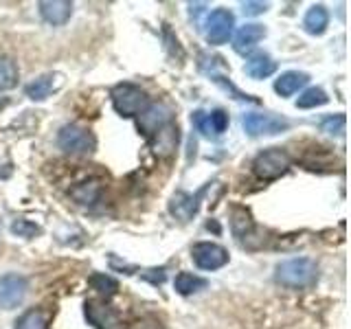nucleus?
<instances>
[{
    "mask_svg": "<svg viewBox=\"0 0 351 329\" xmlns=\"http://www.w3.org/2000/svg\"><path fill=\"white\" fill-rule=\"evenodd\" d=\"M193 125L202 132V134L211 136L213 134V125H211V117H208L206 112H202V110H197V112H193Z\"/></svg>",
    "mask_w": 351,
    "mask_h": 329,
    "instance_id": "obj_27",
    "label": "nucleus"
},
{
    "mask_svg": "<svg viewBox=\"0 0 351 329\" xmlns=\"http://www.w3.org/2000/svg\"><path fill=\"white\" fill-rule=\"evenodd\" d=\"M277 279L285 288H307L316 281V263L312 259H288L277 266L274 272Z\"/></svg>",
    "mask_w": 351,
    "mask_h": 329,
    "instance_id": "obj_1",
    "label": "nucleus"
},
{
    "mask_svg": "<svg viewBox=\"0 0 351 329\" xmlns=\"http://www.w3.org/2000/svg\"><path fill=\"white\" fill-rule=\"evenodd\" d=\"M169 121V110L165 106H147L143 112L138 114V127L145 132L147 136L156 134L158 130H162L165 125H167Z\"/></svg>",
    "mask_w": 351,
    "mask_h": 329,
    "instance_id": "obj_9",
    "label": "nucleus"
},
{
    "mask_svg": "<svg viewBox=\"0 0 351 329\" xmlns=\"http://www.w3.org/2000/svg\"><path fill=\"white\" fill-rule=\"evenodd\" d=\"M288 167H290V156L283 149H277V147L261 151L255 158V162H252V171H255V175L261 180L279 178V175H283L285 171H288Z\"/></svg>",
    "mask_w": 351,
    "mask_h": 329,
    "instance_id": "obj_3",
    "label": "nucleus"
},
{
    "mask_svg": "<svg viewBox=\"0 0 351 329\" xmlns=\"http://www.w3.org/2000/svg\"><path fill=\"white\" fill-rule=\"evenodd\" d=\"M58 145L69 154H90L97 141L90 132L80 125H64L58 134Z\"/></svg>",
    "mask_w": 351,
    "mask_h": 329,
    "instance_id": "obj_4",
    "label": "nucleus"
},
{
    "mask_svg": "<svg viewBox=\"0 0 351 329\" xmlns=\"http://www.w3.org/2000/svg\"><path fill=\"white\" fill-rule=\"evenodd\" d=\"M156 151L160 149V154H169L176 147V141H178V130H173V125H165L156 132Z\"/></svg>",
    "mask_w": 351,
    "mask_h": 329,
    "instance_id": "obj_22",
    "label": "nucleus"
},
{
    "mask_svg": "<svg viewBox=\"0 0 351 329\" xmlns=\"http://www.w3.org/2000/svg\"><path fill=\"white\" fill-rule=\"evenodd\" d=\"M246 75H250L252 80H266L274 71H277V64L272 62L270 55L266 53H255L252 58L246 62Z\"/></svg>",
    "mask_w": 351,
    "mask_h": 329,
    "instance_id": "obj_13",
    "label": "nucleus"
},
{
    "mask_svg": "<svg viewBox=\"0 0 351 329\" xmlns=\"http://www.w3.org/2000/svg\"><path fill=\"white\" fill-rule=\"evenodd\" d=\"M112 103H114V110L119 114L123 117H134V114H141L143 110L149 106V99L147 95L141 90L138 86L134 84H119L112 88Z\"/></svg>",
    "mask_w": 351,
    "mask_h": 329,
    "instance_id": "obj_2",
    "label": "nucleus"
},
{
    "mask_svg": "<svg viewBox=\"0 0 351 329\" xmlns=\"http://www.w3.org/2000/svg\"><path fill=\"white\" fill-rule=\"evenodd\" d=\"M18 82V66L14 60L0 58V90H9Z\"/></svg>",
    "mask_w": 351,
    "mask_h": 329,
    "instance_id": "obj_19",
    "label": "nucleus"
},
{
    "mask_svg": "<svg viewBox=\"0 0 351 329\" xmlns=\"http://www.w3.org/2000/svg\"><path fill=\"white\" fill-rule=\"evenodd\" d=\"M16 329H47V316L40 310H29L27 314L20 316Z\"/></svg>",
    "mask_w": 351,
    "mask_h": 329,
    "instance_id": "obj_23",
    "label": "nucleus"
},
{
    "mask_svg": "<svg viewBox=\"0 0 351 329\" xmlns=\"http://www.w3.org/2000/svg\"><path fill=\"white\" fill-rule=\"evenodd\" d=\"M173 288L178 294L186 296V294L204 290L206 288V279L195 277V274H191V272H180L178 277H176V281H173Z\"/></svg>",
    "mask_w": 351,
    "mask_h": 329,
    "instance_id": "obj_17",
    "label": "nucleus"
},
{
    "mask_svg": "<svg viewBox=\"0 0 351 329\" xmlns=\"http://www.w3.org/2000/svg\"><path fill=\"white\" fill-rule=\"evenodd\" d=\"M241 125L248 132L250 136H261V134H279V132L288 130L290 123L281 117H274V114H257V112H250L241 119Z\"/></svg>",
    "mask_w": 351,
    "mask_h": 329,
    "instance_id": "obj_6",
    "label": "nucleus"
},
{
    "mask_svg": "<svg viewBox=\"0 0 351 329\" xmlns=\"http://www.w3.org/2000/svg\"><path fill=\"white\" fill-rule=\"evenodd\" d=\"M51 90H53V77L42 75L40 80L27 86V97L33 99V101H42V99H47L51 95Z\"/></svg>",
    "mask_w": 351,
    "mask_h": 329,
    "instance_id": "obj_20",
    "label": "nucleus"
},
{
    "mask_svg": "<svg viewBox=\"0 0 351 329\" xmlns=\"http://www.w3.org/2000/svg\"><path fill=\"white\" fill-rule=\"evenodd\" d=\"M327 95L321 88H307V90L296 99V108H316V106H325L327 103Z\"/></svg>",
    "mask_w": 351,
    "mask_h": 329,
    "instance_id": "obj_21",
    "label": "nucleus"
},
{
    "mask_svg": "<svg viewBox=\"0 0 351 329\" xmlns=\"http://www.w3.org/2000/svg\"><path fill=\"white\" fill-rule=\"evenodd\" d=\"M86 314L93 321V325H97L99 329H119V318L108 305L88 303L86 305Z\"/></svg>",
    "mask_w": 351,
    "mask_h": 329,
    "instance_id": "obj_11",
    "label": "nucleus"
},
{
    "mask_svg": "<svg viewBox=\"0 0 351 329\" xmlns=\"http://www.w3.org/2000/svg\"><path fill=\"white\" fill-rule=\"evenodd\" d=\"M208 117H211L213 134H222V132L226 130V125H228V114L224 112V110H215V112H211Z\"/></svg>",
    "mask_w": 351,
    "mask_h": 329,
    "instance_id": "obj_28",
    "label": "nucleus"
},
{
    "mask_svg": "<svg viewBox=\"0 0 351 329\" xmlns=\"http://www.w3.org/2000/svg\"><path fill=\"white\" fill-rule=\"evenodd\" d=\"M90 285L95 290L108 292V294H112L117 290V281L112 277H106V274H95V277L90 279Z\"/></svg>",
    "mask_w": 351,
    "mask_h": 329,
    "instance_id": "obj_26",
    "label": "nucleus"
},
{
    "mask_svg": "<svg viewBox=\"0 0 351 329\" xmlns=\"http://www.w3.org/2000/svg\"><path fill=\"white\" fill-rule=\"evenodd\" d=\"M11 230H14L18 237H36L40 233V226L29 222V219H16V222L11 224Z\"/></svg>",
    "mask_w": 351,
    "mask_h": 329,
    "instance_id": "obj_24",
    "label": "nucleus"
},
{
    "mask_svg": "<svg viewBox=\"0 0 351 329\" xmlns=\"http://www.w3.org/2000/svg\"><path fill=\"white\" fill-rule=\"evenodd\" d=\"M266 11V3H244V14L246 16H259Z\"/></svg>",
    "mask_w": 351,
    "mask_h": 329,
    "instance_id": "obj_29",
    "label": "nucleus"
},
{
    "mask_svg": "<svg viewBox=\"0 0 351 329\" xmlns=\"http://www.w3.org/2000/svg\"><path fill=\"white\" fill-rule=\"evenodd\" d=\"M202 193H197L195 197L191 195H186V193H176L173 195V202H171V213L178 215L182 222H186L193 213H195V208H197V197H200Z\"/></svg>",
    "mask_w": 351,
    "mask_h": 329,
    "instance_id": "obj_18",
    "label": "nucleus"
},
{
    "mask_svg": "<svg viewBox=\"0 0 351 329\" xmlns=\"http://www.w3.org/2000/svg\"><path fill=\"white\" fill-rule=\"evenodd\" d=\"M345 123H347L345 114H336V117H327L321 123V127H323V132H329V134H343Z\"/></svg>",
    "mask_w": 351,
    "mask_h": 329,
    "instance_id": "obj_25",
    "label": "nucleus"
},
{
    "mask_svg": "<svg viewBox=\"0 0 351 329\" xmlns=\"http://www.w3.org/2000/svg\"><path fill=\"white\" fill-rule=\"evenodd\" d=\"M73 5L69 0H44L40 3V14L49 25H64L71 18Z\"/></svg>",
    "mask_w": 351,
    "mask_h": 329,
    "instance_id": "obj_10",
    "label": "nucleus"
},
{
    "mask_svg": "<svg viewBox=\"0 0 351 329\" xmlns=\"http://www.w3.org/2000/svg\"><path fill=\"white\" fill-rule=\"evenodd\" d=\"M99 193H101V182L99 180H86L71 189V197L80 204H95L99 200Z\"/></svg>",
    "mask_w": 351,
    "mask_h": 329,
    "instance_id": "obj_15",
    "label": "nucleus"
},
{
    "mask_svg": "<svg viewBox=\"0 0 351 329\" xmlns=\"http://www.w3.org/2000/svg\"><path fill=\"white\" fill-rule=\"evenodd\" d=\"M233 27H235V16L230 14L228 9H215L208 14L206 18V40L208 44H219L228 42L230 33H233Z\"/></svg>",
    "mask_w": 351,
    "mask_h": 329,
    "instance_id": "obj_5",
    "label": "nucleus"
},
{
    "mask_svg": "<svg viewBox=\"0 0 351 329\" xmlns=\"http://www.w3.org/2000/svg\"><path fill=\"white\" fill-rule=\"evenodd\" d=\"M307 80H310V77H307L305 73L288 71L277 80V84H274V90H277L281 97H290V95H294L296 90H299V88H303L307 84Z\"/></svg>",
    "mask_w": 351,
    "mask_h": 329,
    "instance_id": "obj_14",
    "label": "nucleus"
},
{
    "mask_svg": "<svg viewBox=\"0 0 351 329\" xmlns=\"http://www.w3.org/2000/svg\"><path fill=\"white\" fill-rule=\"evenodd\" d=\"M266 36L261 25H246L235 33V51L237 53H248L250 49H255V44Z\"/></svg>",
    "mask_w": 351,
    "mask_h": 329,
    "instance_id": "obj_12",
    "label": "nucleus"
},
{
    "mask_svg": "<svg viewBox=\"0 0 351 329\" xmlns=\"http://www.w3.org/2000/svg\"><path fill=\"white\" fill-rule=\"evenodd\" d=\"M27 296V279L20 274H5L0 277V307L14 310Z\"/></svg>",
    "mask_w": 351,
    "mask_h": 329,
    "instance_id": "obj_8",
    "label": "nucleus"
},
{
    "mask_svg": "<svg viewBox=\"0 0 351 329\" xmlns=\"http://www.w3.org/2000/svg\"><path fill=\"white\" fill-rule=\"evenodd\" d=\"M191 255L197 268L202 270H217L226 266L228 261V252L219 244H211V241H200L191 248Z\"/></svg>",
    "mask_w": 351,
    "mask_h": 329,
    "instance_id": "obj_7",
    "label": "nucleus"
},
{
    "mask_svg": "<svg viewBox=\"0 0 351 329\" xmlns=\"http://www.w3.org/2000/svg\"><path fill=\"white\" fill-rule=\"evenodd\" d=\"M327 22H329V16H327V9L323 5H314L310 11L305 14V31L312 33V36H321V33L327 29Z\"/></svg>",
    "mask_w": 351,
    "mask_h": 329,
    "instance_id": "obj_16",
    "label": "nucleus"
}]
</instances>
